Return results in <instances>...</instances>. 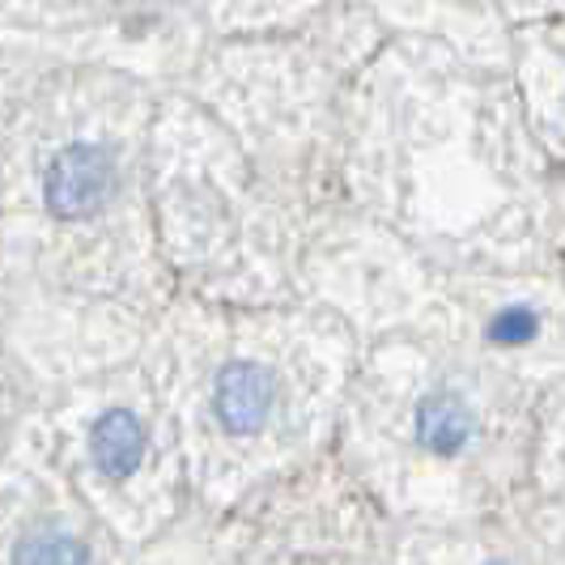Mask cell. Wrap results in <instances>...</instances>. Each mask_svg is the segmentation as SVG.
I'll use <instances>...</instances> for the list:
<instances>
[{"label": "cell", "mask_w": 565, "mask_h": 565, "mask_svg": "<svg viewBox=\"0 0 565 565\" xmlns=\"http://www.w3.org/2000/svg\"><path fill=\"white\" fill-rule=\"evenodd\" d=\"M553 174L507 68L387 34L353 82L344 179L392 222L472 196L548 200Z\"/></svg>", "instance_id": "6da1fadb"}, {"label": "cell", "mask_w": 565, "mask_h": 565, "mask_svg": "<svg viewBox=\"0 0 565 565\" xmlns=\"http://www.w3.org/2000/svg\"><path fill=\"white\" fill-rule=\"evenodd\" d=\"M387 39L362 0L289 34L213 39L183 77L273 183L344 174L349 94Z\"/></svg>", "instance_id": "7a4b0ae2"}, {"label": "cell", "mask_w": 565, "mask_h": 565, "mask_svg": "<svg viewBox=\"0 0 565 565\" xmlns=\"http://www.w3.org/2000/svg\"><path fill=\"white\" fill-rule=\"evenodd\" d=\"M0 43L179 85L213 39L192 0H0Z\"/></svg>", "instance_id": "3957f363"}, {"label": "cell", "mask_w": 565, "mask_h": 565, "mask_svg": "<svg viewBox=\"0 0 565 565\" xmlns=\"http://www.w3.org/2000/svg\"><path fill=\"white\" fill-rule=\"evenodd\" d=\"M387 34H422L451 43L455 52L507 68L514 52V26L498 0H362Z\"/></svg>", "instance_id": "277c9868"}, {"label": "cell", "mask_w": 565, "mask_h": 565, "mask_svg": "<svg viewBox=\"0 0 565 565\" xmlns=\"http://www.w3.org/2000/svg\"><path fill=\"white\" fill-rule=\"evenodd\" d=\"M510 77L553 167H565V18L514 26Z\"/></svg>", "instance_id": "5b68a950"}, {"label": "cell", "mask_w": 565, "mask_h": 565, "mask_svg": "<svg viewBox=\"0 0 565 565\" xmlns=\"http://www.w3.org/2000/svg\"><path fill=\"white\" fill-rule=\"evenodd\" d=\"M209 39H247V34H289L307 30L353 0H192Z\"/></svg>", "instance_id": "8992f818"}, {"label": "cell", "mask_w": 565, "mask_h": 565, "mask_svg": "<svg viewBox=\"0 0 565 565\" xmlns=\"http://www.w3.org/2000/svg\"><path fill=\"white\" fill-rule=\"evenodd\" d=\"M217 417L226 422L234 434H252L264 425L268 408H273V379L259 362H230L217 379Z\"/></svg>", "instance_id": "52a82bcc"}, {"label": "cell", "mask_w": 565, "mask_h": 565, "mask_svg": "<svg viewBox=\"0 0 565 565\" xmlns=\"http://www.w3.org/2000/svg\"><path fill=\"white\" fill-rule=\"evenodd\" d=\"M89 447H94V459H98V468L107 472V477H132V468L141 463L145 455V429L141 422L132 417V413H124V408H115L107 413L103 422L94 425V438H89Z\"/></svg>", "instance_id": "ba28073f"}, {"label": "cell", "mask_w": 565, "mask_h": 565, "mask_svg": "<svg viewBox=\"0 0 565 565\" xmlns=\"http://www.w3.org/2000/svg\"><path fill=\"white\" fill-rule=\"evenodd\" d=\"M468 434H472V413H468V404L455 396V392H438V396H429L422 404V413H417V438H422L425 451L434 455L463 451Z\"/></svg>", "instance_id": "9c48e42d"}, {"label": "cell", "mask_w": 565, "mask_h": 565, "mask_svg": "<svg viewBox=\"0 0 565 565\" xmlns=\"http://www.w3.org/2000/svg\"><path fill=\"white\" fill-rule=\"evenodd\" d=\"M536 337H540V311L527 307V302H507L502 311L489 319V340L493 344L519 349V344H532Z\"/></svg>", "instance_id": "30bf717a"}, {"label": "cell", "mask_w": 565, "mask_h": 565, "mask_svg": "<svg viewBox=\"0 0 565 565\" xmlns=\"http://www.w3.org/2000/svg\"><path fill=\"white\" fill-rule=\"evenodd\" d=\"M18 565H89L85 562V548L77 540L60 536V532H39L22 544V557Z\"/></svg>", "instance_id": "8fae6325"}, {"label": "cell", "mask_w": 565, "mask_h": 565, "mask_svg": "<svg viewBox=\"0 0 565 565\" xmlns=\"http://www.w3.org/2000/svg\"><path fill=\"white\" fill-rule=\"evenodd\" d=\"M510 26H527V22H548V18H565V0H498Z\"/></svg>", "instance_id": "7c38bea8"}]
</instances>
